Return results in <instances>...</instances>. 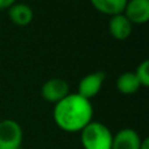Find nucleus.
<instances>
[{"instance_id": "f257e3e1", "label": "nucleus", "mask_w": 149, "mask_h": 149, "mask_svg": "<svg viewBox=\"0 0 149 149\" xmlns=\"http://www.w3.org/2000/svg\"><path fill=\"white\" fill-rule=\"evenodd\" d=\"M52 118L62 131L76 134L93 120V105L77 93H70L54 105Z\"/></svg>"}, {"instance_id": "f03ea898", "label": "nucleus", "mask_w": 149, "mask_h": 149, "mask_svg": "<svg viewBox=\"0 0 149 149\" xmlns=\"http://www.w3.org/2000/svg\"><path fill=\"white\" fill-rule=\"evenodd\" d=\"M113 136L106 124L92 120L80 131V143L84 149H111Z\"/></svg>"}, {"instance_id": "7ed1b4c3", "label": "nucleus", "mask_w": 149, "mask_h": 149, "mask_svg": "<svg viewBox=\"0 0 149 149\" xmlns=\"http://www.w3.org/2000/svg\"><path fill=\"white\" fill-rule=\"evenodd\" d=\"M24 131L13 119L0 120V149H21Z\"/></svg>"}, {"instance_id": "20e7f679", "label": "nucleus", "mask_w": 149, "mask_h": 149, "mask_svg": "<svg viewBox=\"0 0 149 149\" xmlns=\"http://www.w3.org/2000/svg\"><path fill=\"white\" fill-rule=\"evenodd\" d=\"M70 84L64 79L52 77L49 79L41 88V95L45 101L50 103H58L70 94Z\"/></svg>"}, {"instance_id": "39448f33", "label": "nucleus", "mask_w": 149, "mask_h": 149, "mask_svg": "<svg viewBox=\"0 0 149 149\" xmlns=\"http://www.w3.org/2000/svg\"><path fill=\"white\" fill-rule=\"evenodd\" d=\"M105 79H106V74L101 72V71H97V72H93L84 76L79 82L77 94L90 101L101 92V89L103 86V82H105Z\"/></svg>"}, {"instance_id": "423d86ee", "label": "nucleus", "mask_w": 149, "mask_h": 149, "mask_svg": "<svg viewBox=\"0 0 149 149\" xmlns=\"http://www.w3.org/2000/svg\"><path fill=\"white\" fill-rule=\"evenodd\" d=\"M123 15L132 25H144L149 21V0H128Z\"/></svg>"}, {"instance_id": "0eeeda50", "label": "nucleus", "mask_w": 149, "mask_h": 149, "mask_svg": "<svg viewBox=\"0 0 149 149\" xmlns=\"http://www.w3.org/2000/svg\"><path fill=\"white\" fill-rule=\"evenodd\" d=\"M141 136L134 128H122L113 136L111 149H139Z\"/></svg>"}, {"instance_id": "6e6552de", "label": "nucleus", "mask_w": 149, "mask_h": 149, "mask_svg": "<svg viewBox=\"0 0 149 149\" xmlns=\"http://www.w3.org/2000/svg\"><path fill=\"white\" fill-rule=\"evenodd\" d=\"M107 28H109V33H110V36L114 39H116V41H126L132 34L134 25L130 22L128 18L123 13H120V15L110 17Z\"/></svg>"}, {"instance_id": "1a4fd4ad", "label": "nucleus", "mask_w": 149, "mask_h": 149, "mask_svg": "<svg viewBox=\"0 0 149 149\" xmlns=\"http://www.w3.org/2000/svg\"><path fill=\"white\" fill-rule=\"evenodd\" d=\"M8 17L15 25L26 26L33 21L34 12L30 5L24 4V3H16L8 9Z\"/></svg>"}, {"instance_id": "9d476101", "label": "nucleus", "mask_w": 149, "mask_h": 149, "mask_svg": "<svg viewBox=\"0 0 149 149\" xmlns=\"http://www.w3.org/2000/svg\"><path fill=\"white\" fill-rule=\"evenodd\" d=\"M128 0H90V4L97 12L106 16H116L123 13Z\"/></svg>"}, {"instance_id": "9b49d317", "label": "nucleus", "mask_w": 149, "mask_h": 149, "mask_svg": "<svg viewBox=\"0 0 149 149\" xmlns=\"http://www.w3.org/2000/svg\"><path fill=\"white\" fill-rule=\"evenodd\" d=\"M141 88L134 72H124L116 79V89L124 95H131L139 92Z\"/></svg>"}, {"instance_id": "f8f14e48", "label": "nucleus", "mask_w": 149, "mask_h": 149, "mask_svg": "<svg viewBox=\"0 0 149 149\" xmlns=\"http://www.w3.org/2000/svg\"><path fill=\"white\" fill-rule=\"evenodd\" d=\"M134 73L139 80L141 88L149 86V60H143L136 67V71Z\"/></svg>"}, {"instance_id": "ddd939ff", "label": "nucleus", "mask_w": 149, "mask_h": 149, "mask_svg": "<svg viewBox=\"0 0 149 149\" xmlns=\"http://www.w3.org/2000/svg\"><path fill=\"white\" fill-rule=\"evenodd\" d=\"M17 0H0V9H9Z\"/></svg>"}, {"instance_id": "4468645a", "label": "nucleus", "mask_w": 149, "mask_h": 149, "mask_svg": "<svg viewBox=\"0 0 149 149\" xmlns=\"http://www.w3.org/2000/svg\"><path fill=\"white\" fill-rule=\"evenodd\" d=\"M139 149H149V139L148 137L141 139V143H140V148Z\"/></svg>"}]
</instances>
